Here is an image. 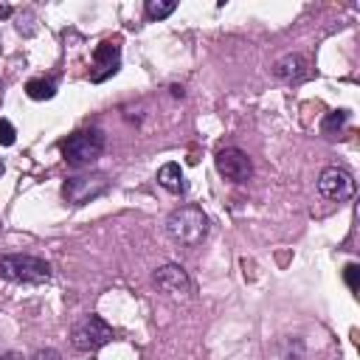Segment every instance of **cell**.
Listing matches in <instances>:
<instances>
[{"label":"cell","instance_id":"ba28073f","mask_svg":"<svg viewBox=\"0 0 360 360\" xmlns=\"http://www.w3.org/2000/svg\"><path fill=\"white\" fill-rule=\"evenodd\" d=\"M118 65H121V45L118 42H98L96 51H93V70H90V82H104L110 79L112 73H118Z\"/></svg>","mask_w":360,"mask_h":360},{"label":"cell","instance_id":"30bf717a","mask_svg":"<svg viewBox=\"0 0 360 360\" xmlns=\"http://www.w3.org/2000/svg\"><path fill=\"white\" fill-rule=\"evenodd\" d=\"M158 183L166 188V191H172V194H186V188H188V183H186V177H183V169H180V163H163L160 169H158Z\"/></svg>","mask_w":360,"mask_h":360},{"label":"cell","instance_id":"3957f363","mask_svg":"<svg viewBox=\"0 0 360 360\" xmlns=\"http://www.w3.org/2000/svg\"><path fill=\"white\" fill-rule=\"evenodd\" d=\"M104 152V132L101 129H82L62 141V158L70 166H87Z\"/></svg>","mask_w":360,"mask_h":360},{"label":"cell","instance_id":"277c9868","mask_svg":"<svg viewBox=\"0 0 360 360\" xmlns=\"http://www.w3.org/2000/svg\"><path fill=\"white\" fill-rule=\"evenodd\" d=\"M112 340V326L98 315H84L70 329V343L79 352H98Z\"/></svg>","mask_w":360,"mask_h":360},{"label":"cell","instance_id":"2e32d148","mask_svg":"<svg viewBox=\"0 0 360 360\" xmlns=\"http://www.w3.org/2000/svg\"><path fill=\"white\" fill-rule=\"evenodd\" d=\"M343 276H346V284H349V290H352V292H357V276H360V267L352 262V264H346Z\"/></svg>","mask_w":360,"mask_h":360},{"label":"cell","instance_id":"ac0fdd59","mask_svg":"<svg viewBox=\"0 0 360 360\" xmlns=\"http://www.w3.org/2000/svg\"><path fill=\"white\" fill-rule=\"evenodd\" d=\"M0 360H22V354H17V352H6V354H0Z\"/></svg>","mask_w":360,"mask_h":360},{"label":"cell","instance_id":"52a82bcc","mask_svg":"<svg viewBox=\"0 0 360 360\" xmlns=\"http://www.w3.org/2000/svg\"><path fill=\"white\" fill-rule=\"evenodd\" d=\"M107 188H110V180L104 174H90V177H70V180H65L62 194H65L68 202L84 205V202L101 197Z\"/></svg>","mask_w":360,"mask_h":360},{"label":"cell","instance_id":"5b68a950","mask_svg":"<svg viewBox=\"0 0 360 360\" xmlns=\"http://www.w3.org/2000/svg\"><path fill=\"white\" fill-rule=\"evenodd\" d=\"M214 163H217V172H219L225 180H231V183H248L250 174H253V163H250L248 152H242V149H236V146L219 149L217 158H214Z\"/></svg>","mask_w":360,"mask_h":360},{"label":"cell","instance_id":"8992f818","mask_svg":"<svg viewBox=\"0 0 360 360\" xmlns=\"http://www.w3.org/2000/svg\"><path fill=\"white\" fill-rule=\"evenodd\" d=\"M318 191L332 202H346L354 194V177L343 166H326L318 177Z\"/></svg>","mask_w":360,"mask_h":360},{"label":"cell","instance_id":"7c38bea8","mask_svg":"<svg viewBox=\"0 0 360 360\" xmlns=\"http://www.w3.org/2000/svg\"><path fill=\"white\" fill-rule=\"evenodd\" d=\"M25 93H28V98H34V101L53 98V93H56V82H53V79H31V82L25 84Z\"/></svg>","mask_w":360,"mask_h":360},{"label":"cell","instance_id":"4fadbf2b","mask_svg":"<svg viewBox=\"0 0 360 360\" xmlns=\"http://www.w3.org/2000/svg\"><path fill=\"white\" fill-rule=\"evenodd\" d=\"M346 121H349V112H346V110H332V112L321 121V132H323V135H338V132L346 127Z\"/></svg>","mask_w":360,"mask_h":360},{"label":"cell","instance_id":"9a60e30c","mask_svg":"<svg viewBox=\"0 0 360 360\" xmlns=\"http://www.w3.org/2000/svg\"><path fill=\"white\" fill-rule=\"evenodd\" d=\"M14 138H17L14 124H11L8 118H0V143H3V146H11V143H14Z\"/></svg>","mask_w":360,"mask_h":360},{"label":"cell","instance_id":"6da1fadb","mask_svg":"<svg viewBox=\"0 0 360 360\" xmlns=\"http://www.w3.org/2000/svg\"><path fill=\"white\" fill-rule=\"evenodd\" d=\"M166 233H169L174 242L194 248V245H200V242L205 239V233H208V217H205V211L197 208V205H180L177 211L169 214V219H166Z\"/></svg>","mask_w":360,"mask_h":360},{"label":"cell","instance_id":"8fae6325","mask_svg":"<svg viewBox=\"0 0 360 360\" xmlns=\"http://www.w3.org/2000/svg\"><path fill=\"white\" fill-rule=\"evenodd\" d=\"M273 73H276L278 79H284V82H292V79H301V76L307 73V62H304V56H298V53H287V56H281V59L273 65Z\"/></svg>","mask_w":360,"mask_h":360},{"label":"cell","instance_id":"7a4b0ae2","mask_svg":"<svg viewBox=\"0 0 360 360\" xmlns=\"http://www.w3.org/2000/svg\"><path fill=\"white\" fill-rule=\"evenodd\" d=\"M0 276L17 284H45L51 278V264L28 253H8L0 256Z\"/></svg>","mask_w":360,"mask_h":360},{"label":"cell","instance_id":"e0dca14e","mask_svg":"<svg viewBox=\"0 0 360 360\" xmlns=\"http://www.w3.org/2000/svg\"><path fill=\"white\" fill-rule=\"evenodd\" d=\"M31 360H62V354L56 349H39L31 354Z\"/></svg>","mask_w":360,"mask_h":360},{"label":"cell","instance_id":"9c48e42d","mask_svg":"<svg viewBox=\"0 0 360 360\" xmlns=\"http://www.w3.org/2000/svg\"><path fill=\"white\" fill-rule=\"evenodd\" d=\"M155 284H158L163 292H169V295H183V292H188V287H191L188 273H186L180 264H163V267H158V270H155Z\"/></svg>","mask_w":360,"mask_h":360},{"label":"cell","instance_id":"5bb4252c","mask_svg":"<svg viewBox=\"0 0 360 360\" xmlns=\"http://www.w3.org/2000/svg\"><path fill=\"white\" fill-rule=\"evenodd\" d=\"M174 8H177L174 0H146V17H149V20H163V17H169Z\"/></svg>","mask_w":360,"mask_h":360}]
</instances>
